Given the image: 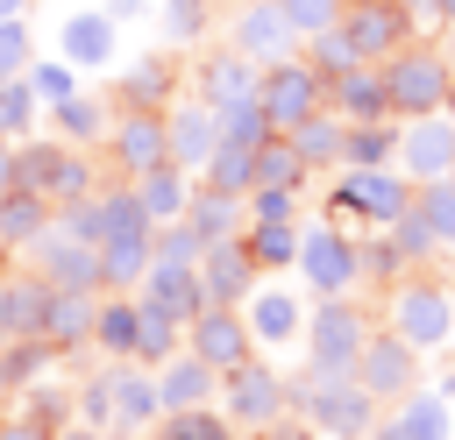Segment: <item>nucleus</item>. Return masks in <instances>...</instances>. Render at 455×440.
<instances>
[{
    "label": "nucleus",
    "instance_id": "2f4dec72",
    "mask_svg": "<svg viewBox=\"0 0 455 440\" xmlns=\"http://www.w3.org/2000/svg\"><path fill=\"white\" fill-rule=\"evenodd\" d=\"M192 170L185 163H156V170H142L135 177V192H142V206H149V220L164 227V220H185V206H192Z\"/></svg>",
    "mask_w": 455,
    "mask_h": 440
},
{
    "label": "nucleus",
    "instance_id": "864d4df0",
    "mask_svg": "<svg viewBox=\"0 0 455 440\" xmlns=\"http://www.w3.org/2000/svg\"><path fill=\"white\" fill-rule=\"evenodd\" d=\"M14 341V277H0V348Z\"/></svg>",
    "mask_w": 455,
    "mask_h": 440
},
{
    "label": "nucleus",
    "instance_id": "dca6fc26",
    "mask_svg": "<svg viewBox=\"0 0 455 440\" xmlns=\"http://www.w3.org/2000/svg\"><path fill=\"white\" fill-rule=\"evenodd\" d=\"M398 170H405L412 185L448 177V170H455V121H448V114H412V121H398Z\"/></svg>",
    "mask_w": 455,
    "mask_h": 440
},
{
    "label": "nucleus",
    "instance_id": "c756f323",
    "mask_svg": "<svg viewBox=\"0 0 455 440\" xmlns=\"http://www.w3.org/2000/svg\"><path fill=\"white\" fill-rule=\"evenodd\" d=\"M50 220H57V206H50L43 192L14 185V192L0 199V248H7V255H21V248H28V241H36L43 227H50Z\"/></svg>",
    "mask_w": 455,
    "mask_h": 440
},
{
    "label": "nucleus",
    "instance_id": "423d86ee",
    "mask_svg": "<svg viewBox=\"0 0 455 440\" xmlns=\"http://www.w3.org/2000/svg\"><path fill=\"white\" fill-rule=\"evenodd\" d=\"M14 185L43 192L50 206H71L92 192V163L78 142H14Z\"/></svg>",
    "mask_w": 455,
    "mask_h": 440
},
{
    "label": "nucleus",
    "instance_id": "e2e57ef3",
    "mask_svg": "<svg viewBox=\"0 0 455 440\" xmlns=\"http://www.w3.org/2000/svg\"><path fill=\"white\" fill-rule=\"evenodd\" d=\"M7 390H14V383H7V369H0V412H7Z\"/></svg>",
    "mask_w": 455,
    "mask_h": 440
},
{
    "label": "nucleus",
    "instance_id": "f3484780",
    "mask_svg": "<svg viewBox=\"0 0 455 440\" xmlns=\"http://www.w3.org/2000/svg\"><path fill=\"white\" fill-rule=\"evenodd\" d=\"M256 85H263V64L256 57H242L235 43L228 50H206L199 57V71H192V92L220 114V106H235V99H256Z\"/></svg>",
    "mask_w": 455,
    "mask_h": 440
},
{
    "label": "nucleus",
    "instance_id": "bf43d9fd",
    "mask_svg": "<svg viewBox=\"0 0 455 440\" xmlns=\"http://www.w3.org/2000/svg\"><path fill=\"white\" fill-rule=\"evenodd\" d=\"M21 7H28V0H0V21H7V14H21Z\"/></svg>",
    "mask_w": 455,
    "mask_h": 440
},
{
    "label": "nucleus",
    "instance_id": "b1692460",
    "mask_svg": "<svg viewBox=\"0 0 455 440\" xmlns=\"http://www.w3.org/2000/svg\"><path fill=\"white\" fill-rule=\"evenodd\" d=\"M156 419H164L156 376H142V362H114V433H142Z\"/></svg>",
    "mask_w": 455,
    "mask_h": 440
},
{
    "label": "nucleus",
    "instance_id": "603ef678",
    "mask_svg": "<svg viewBox=\"0 0 455 440\" xmlns=\"http://www.w3.org/2000/svg\"><path fill=\"white\" fill-rule=\"evenodd\" d=\"M0 440H57L43 419H0Z\"/></svg>",
    "mask_w": 455,
    "mask_h": 440
},
{
    "label": "nucleus",
    "instance_id": "4be33fe9",
    "mask_svg": "<svg viewBox=\"0 0 455 440\" xmlns=\"http://www.w3.org/2000/svg\"><path fill=\"white\" fill-rule=\"evenodd\" d=\"M327 106H334L341 121H398V114H391L384 64H348L341 78H327Z\"/></svg>",
    "mask_w": 455,
    "mask_h": 440
},
{
    "label": "nucleus",
    "instance_id": "c03bdc74",
    "mask_svg": "<svg viewBox=\"0 0 455 440\" xmlns=\"http://www.w3.org/2000/svg\"><path fill=\"white\" fill-rule=\"evenodd\" d=\"M263 135H277L270 128V114H263V99H235V106H220V142H263Z\"/></svg>",
    "mask_w": 455,
    "mask_h": 440
},
{
    "label": "nucleus",
    "instance_id": "39448f33",
    "mask_svg": "<svg viewBox=\"0 0 455 440\" xmlns=\"http://www.w3.org/2000/svg\"><path fill=\"white\" fill-rule=\"evenodd\" d=\"M370 341V312L341 291V298H320L306 312V362L327 369V376H355V355Z\"/></svg>",
    "mask_w": 455,
    "mask_h": 440
},
{
    "label": "nucleus",
    "instance_id": "49530a36",
    "mask_svg": "<svg viewBox=\"0 0 455 440\" xmlns=\"http://www.w3.org/2000/svg\"><path fill=\"white\" fill-rule=\"evenodd\" d=\"M36 64V43H28V21L21 14H7L0 21V78H21Z\"/></svg>",
    "mask_w": 455,
    "mask_h": 440
},
{
    "label": "nucleus",
    "instance_id": "ea45409f",
    "mask_svg": "<svg viewBox=\"0 0 455 440\" xmlns=\"http://www.w3.org/2000/svg\"><path fill=\"white\" fill-rule=\"evenodd\" d=\"M171 85H178V64H171V57H142V64L121 78V106H164Z\"/></svg>",
    "mask_w": 455,
    "mask_h": 440
},
{
    "label": "nucleus",
    "instance_id": "20e7f679",
    "mask_svg": "<svg viewBox=\"0 0 455 440\" xmlns=\"http://www.w3.org/2000/svg\"><path fill=\"white\" fill-rule=\"evenodd\" d=\"M412 192H419V185H412L405 170H391V163H341L327 206H334V213H355V220H370V227H391V220L412 206Z\"/></svg>",
    "mask_w": 455,
    "mask_h": 440
},
{
    "label": "nucleus",
    "instance_id": "de8ad7c7",
    "mask_svg": "<svg viewBox=\"0 0 455 440\" xmlns=\"http://www.w3.org/2000/svg\"><path fill=\"white\" fill-rule=\"evenodd\" d=\"M28 85H36L43 106H57V99L78 92V64H64V57H57V64H28Z\"/></svg>",
    "mask_w": 455,
    "mask_h": 440
},
{
    "label": "nucleus",
    "instance_id": "2eb2a0df",
    "mask_svg": "<svg viewBox=\"0 0 455 440\" xmlns=\"http://www.w3.org/2000/svg\"><path fill=\"white\" fill-rule=\"evenodd\" d=\"M228 43H235L242 57H256V64H277V57H291L306 35L291 28L284 0H242V7H235V21H228Z\"/></svg>",
    "mask_w": 455,
    "mask_h": 440
},
{
    "label": "nucleus",
    "instance_id": "aec40b11",
    "mask_svg": "<svg viewBox=\"0 0 455 440\" xmlns=\"http://www.w3.org/2000/svg\"><path fill=\"white\" fill-rule=\"evenodd\" d=\"M256 263H249V248H242V234H228V241H206V255H199V291H206V305H242L249 291H256Z\"/></svg>",
    "mask_w": 455,
    "mask_h": 440
},
{
    "label": "nucleus",
    "instance_id": "052dcab7",
    "mask_svg": "<svg viewBox=\"0 0 455 440\" xmlns=\"http://www.w3.org/2000/svg\"><path fill=\"white\" fill-rule=\"evenodd\" d=\"M441 28H455V0H441Z\"/></svg>",
    "mask_w": 455,
    "mask_h": 440
},
{
    "label": "nucleus",
    "instance_id": "4d7b16f0",
    "mask_svg": "<svg viewBox=\"0 0 455 440\" xmlns=\"http://www.w3.org/2000/svg\"><path fill=\"white\" fill-rule=\"evenodd\" d=\"M64 440H107V426H92V419H78V426H64Z\"/></svg>",
    "mask_w": 455,
    "mask_h": 440
},
{
    "label": "nucleus",
    "instance_id": "cd10ccee",
    "mask_svg": "<svg viewBox=\"0 0 455 440\" xmlns=\"http://www.w3.org/2000/svg\"><path fill=\"white\" fill-rule=\"evenodd\" d=\"M149 255H156V234H114V241H100V291H142Z\"/></svg>",
    "mask_w": 455,
    "mask_h": 440
},
{
    "label": "nucleus",
    "instance_id": "5701e85b",
    "mask_svg": "<svg viewBox=\"0 0 455 440\" xmlns=\"http://www.w3.org/2000/svg\"><path fill=\"white\" fill-rule=\"evenodd\" d=\"M156 390H164V412L213 405V397H220V369H213V362H199L192 348H178L171 362H156Z\"/></svg>",
    "mask_w": 455,
    "mask_h": 440
},
{
    "label": "nucleus",
    "instance_id": "f257e3e1",
    "mask_svg": "<svg viewBox=\"0 0 455 440\" xmlns=\"http://www.w3.org/2000/svg\"><path fill=\"white\" fill-rule=\"evenodd\" d=\"M291 412H306L320 440H370L384 405L363 390V376H327L306 362V376H291Z\"/></svg>",
    "mask_w": 455,
    "mask_h": 440
},
{
    "label": "nucleus",
    "instance_id": "3c124183",
    "mask_svg": "<svg viewBox=\"0 0 455 440\" xmlns=\"http://www.w3.org/2000/svg\"><path fill=\"white\" fill-rule=\"evenodd\" d=\"M156 255H171V263H199L206 241L192 234V220H164V227H156Z\"/></svg>",
    "mask_w": 455,
    "mask_h": 440
},
{
    "label": "nucleus",
    "instance_id": "680f3d73",
    "mask_svg": "<svg viewBox=\"0 0 455 440\" xmlns=\"http://www.w3.org/2000/svg\"><path fill=\"white\" fill-rule=\"evenodd\" d=\"M441 114H448V121H455V85H448V99H441Z\"/></svg>",
    "mask_w": 455,
    "mask_h": 440
},
{
    "label": "nucleus",
    "instance_id": "6e6d98bb",
    "mask_svg": "<svg viewBox=\"0 0 455 440\" xmlns=\"http://www.w3.org/2000/svg\"><path fill=\"white\" fill-rule=\"evenodd\" d=\"M405 14H412V21L427 28V21H441V0H405Z\"/></svg>",
    "mask_w": 455,
    "mask_h": 440
},
{
    "label": "nucleus",
    "instance_id": "473e14b6",
    "mask_svg": "<svg viewBox=\"0 0 455 440\" xmlns=\"http://www.w3.org/2000/svg\"><path fill=\"white\" fill-rule=\"evenodd\" d=\"M299 220H249L242 227V248H249V263L270 277V270H284V263H299Z\"/></svg>",
    "mask_w": 455,
    "mask_h": 440
},
{
    "label": "nucleus",
    "instance_id": "0e129e2a",
    "mask_svg": "<svg viewBox=\"0 0 455 440\" xmlns=\"http://www.w3.org/2000/svg\"><path fill=\"white\" fill-rule=\"evenodd\" d=\"M448 71H455V28H448Z\"/></svg>",
    "mask_w": 455,
    "mask_h": 440
},
{
    "label": "nucleus",
    "instance_id": "79ce46f5",
    "mask_svg": "<svg viewBox=\"0 0 455 440\" xmlns=\"http://www.w3.org/2000/svg\"><path fill=\"white\" fill-rule=\"evenodd\" d=\"M36 85H28V71L21 78H0V135L7 142H28V128H36Z\"/></svg>",
    "mask_w": 455,
    "mask_h": 440
},
{
    "label": "nucleus",
    "instance_id": "f704fd0d",
    "mask_svg": "<svg viewBox=\"0 0 455 440\" xmlns=\"http://www.w3.org/2000/svg\"><path fill=\"white\" fill-rule=\"evenodd\" d=\"M291 142H299V156L320 170V163H341V142H348V121L334 114V106H320V114H306L299 128H291Z\"/></svg>",
    "mask_w": 455,
    "mask_h": 440
},
{
    "label": "nucleus",
    "instance_id": "c85d7f7f",
    "mask_svg": "<svg viewBox=\"0 0 455 440\" xmlns=\"http://www.w3.org/2000/svg\"><path fill=\"white\" fill-rule=\"evenodd\" d=\"M142 298H156V305H171L178 319H192V312L206 305V291H199V263H171V255H149Z\"/></svg>",
    "mask_w": 455,
    "mask_h": 440
},
{
    "label": "nucleus",
    "instance_id": "f8f14e48",
    "mask_svg": "<svg viewBox=\"0 0 455 440\" xmlns=\"http://www.w3.org/2000/svg\"><path fill=\"white\" fill-rule=\"evenodd\" d=\"M114 156L121 177H142L156 163H171V135H164V106H114V128L100 142Z\"/></svg>",
    "mask_w": 455,
    "mask_h": 440
},
{
    "label": "nucleus",
    "instance_id": "a18cd8bd",
    "mask_svg": "<svg viewBox=\"0 0 455 440\" xmlns=\"http://www.w3.org/2000/svg\"><path fill=\"white\" fill-rule=\"evenodd\" d=\"M419 213L434 220L441 248H455V170H448V177H427V185H419Z\"/></svg>",
    "mask_w": 455,
    "mask_h": 440
},
{
    "label": "nucleus",
    "instance_id": "6e6552de",
    "mask_svg": "<svg viewBox=\"0 0 455 440\" xmlns=\"http://www.w3.org/2000/svg\"><path fill=\"white\" fill-rule=\"evenodd\" d=\"M21 263H28L43 284H57V291H100V241L71 234L64 220H50V227L21 248Z\"/></svg>",
    "mask_w": 455,
    "mask_h": 440
},
{
    "label": "nucleus",
    "instance_id": "7c9ffc66",
    "mask_svg": "<svg viewBox=\"0 0 455 440\" xmlns=\"http://www.w3.org/2000/svg\"><path fill=\"white\" fill-rule=\"evenodd\" d=\"M114 14H71L64 21V35H57V50H64V64H85V71H100V64H114Z\"/></svg>",
    "mask_w": 455,
    "mask_h": 440
},
{
    "label": "nucleus",
    "instance_id": "9b49d317",
    "mask_svg": "<svg viewBox=\"0 0 455 440\" xmlns=\"http://www.w3.org/2000/svg\"><path fill=\"white\" fill-rule=\"evenodd\" d=\"M334 28L355 43L363 64H384V57H398L419 35V21L405 14V0H341V21Z\"/></svg>",
    "mask_w": 455,
    "mask_h": 440
},
{
    "label": "nucleus",
    "instance_id": "7ed1b4c3",
    "mask_svg": "<svg viewBox=\"0 0 455 440\" xmlns=\"http://www.w3.org/2000/svg\"><path fill=\"white\" fill-rule=\"evenodd\" d=\"M384 85H391V114L412 121V114H441L455 71H448V50L441 43H405L398 57H384Z\"/></svg>",
    "mask_w": 455,
    "mask_h": 440
},
{
    "label": "nucleus",
    "instance_id": "0eeeda50",
    "mask_svg": "<svg viewBox=\"0 0 455 440\" xmlns=\"http://www.w3.org/2000/svg\"><path fill=\"white\" fill-rule=\"evenodd\" d=\"M220 412L242 426V433H263V426H277L284 412H291V376H277L270 362H242V369H228L220 376Z\"/></svg>",
    "mask_w": 455,
    "mask_h": 440
},
{
    "label": "nucleus",
    "instance_id": "09e8293b",
    "mask_svg": "<svg viewBox=\"0 0 455 440\" xmlns=\"http://www.w3.org/2000/svg\"><path fill=\"white\" fill-rule=\"evenodd\" d=\"M206 7L213 0H164V35L171 43H199L206 35Z\"/></svg>",
    "mask_w": 455,
    "mask_h": 440
},
{
    "label": "nucleus",
    "instance_id": "f03ea898",
    "mask_svg": "<svg viewBox=\"0 0 455 440\" xmlns=\"http://www.w3.org/2000/svg\"><path fill=\"white\" fill-rule=\"evenodd\" d=\"M384 326H398L419 355H427V348H448V341H455V291H448L434 270H405V277H391Z\"/></svg>",
    "mask_w": 455,
    "mask_h": 440
},
{
    "label": "nucleus",
    "instance_id": "72a5a7b5",
    "mask_svg": "<svg viewBox=\"0 0 455 440\" xmlns=\"http://www.w3.org/2000/svg\"><path fill=\"white\" fill-rule=\"evenodd\" d=\"M50 114H57V128H64V142H78V149H100V142H107V128H114V106H107V99H92V92L57 99Z\"/></svg>",
    "mask_w": 455,
    "mask_h": 440
},
{
    "label": "nucleus",
    "instance_id": "ddd939ff",
    "mask_svg": "<svg viewBox=\"0 0 455 440\" xmlns=\"http://www.w3.org/2000/svg\"><path fill=\"white\" fill-rule=\"evenodd\" d=\"M185 348H192L199 362H213L220 376H228V369H242V362L256 355L249 312H242V305H199V312L185 319Z\"/></svg>",
    "mask_w": 455,
    "mask_h": 440
},
{
    "label": "nucleus",
    "instance_id": "412c9836",
    "mask_svg": "<svg viewBox=\"0 0 455 440\" xmlns=\"http://www.w3.org/2000/svg\"><path fill=\"white\" fill-rule=\"evenodd\" d=\"M242 312H249L256 348H291V341H306V305H299V291H284V284H256V291L242 298Z\"/></svg>",
    "mask_w": 455,
    "mask_h": 440
},
{
    "label": "nucleus",
    "instance_id": "9d476101",
    "mask_svg": "<svg viewBox=\"0 0 455 440\" xmlns=\"http://www.w3.org/2000/svg\"><path fill=\"white\" fill-rule=\"evenodd\" d=\"M256 99H263L270 128H277V135H291L306 114H320V106H327V78H320L306 57H277V64H263V85H256Z\"/></svg>",
    "mask_w": 455,
    "mask_h": 440
},
{
    "label": "nucleus",
    "instance_id": "4c0bfd02",
    "mask_svg": "<svg viewBox=\"0 0 455 440\" xmlns=\"http://www.w3.org/2000/svg\"><path fill=\"white\" fill-rule=\"evenodd\" d=\"M199 185H220V192H256V149L249 142H220L213 156H206V170H199Z\"/></svg>",
    "mask_w": 455,
    "mask_h": 440
},
{
    "label": "nucleus",
    "instance_id": "a211bd4d",
    "mask_svg": "<svg viewBox=\"0 0 455 440\" xmlns=\"http://www.w3.org/2000/svg\"><path fill=\"white\" fill-rule=\"evenodd\" d=\"M164 135H171V163H185V170L199 177V170H206V156L220 149V114L192 92V99L164 106Z\"/></svg>",
    "mask_w": 455,
    "mask_h": 440
},
{
    "label": "nucleus",
    "instance_id": "bb28decb",
    "mask_svg": "<svg viewBox=\"0 0 455 440\" xmlns=\"http://www.w3.org/2000/svg\"><path fill=\"white\" fill-rule=\"evenodd\" d=\"M92 319H100V291H50V319H43V341L57 355L85 348L92 341Z\"/></svg>",
    "mask_w": 455,
    "mask_h": 440
},
{
    "label": "nucleus",
    "instance_id": "e433bc0d",
    "mask_svg": "<svg viewBox=\"0 0 455 440\" xmlns=\"http://www.w3.org/2000/svg\"><path fill=\"white\" fill-rule=\"evenodd\" d=\"M242 426L228 419V412H213V405H185V412H164L156 419V440H235Z\"/></svg>",
    "mask_w": 455,
    "mask_h": 440
},
{
    "label": "nucleus",
    "instance_id": "13d9d810",
    "mask_svg": "<svg viewBox=\"0 0 455 440\" xmlns=\"http://www.w3.org/2000/svg\"><path fill=\"white\" fill-rule=\"evenodd\" d=\"M107 14H114V21H128V14H142V0H107Z\"/></svg>",
    "mask_w": 455,
    "mask_h": 440
},
{
    "label": "nucleus",
    "instance_id": "a878e982",
    "mask_svg": "<svg viewBox=\"0 0 455 440\" xmlns=\"http://www.w3.org/2000/svg\"><path fill=\"white\" fill-rule=\"evenodd\" d=\"M185 220H192V234H199V241H228V234H242V227H249V199H242V192H220V185H192Z\"/></svg>",
    "mask_w": 455,
    "mask_h": 440
},
{
    "label": "nucleus",
    "instance_id": "393cba45",
    "mask_svg": "<svg viewBox=\"0 0 455 440\" xmlns=\"http://www.w3.org/2000/svg\"><path fill=\"white\" fill-rule=\"evenodd\" d=\"M135 334H142V298H135V291H100L92 348L114 355V362H135Z\"/></svg>",
    "mask_w": 455,
    "mask_h": 440
},
{
    "label": "nucleus",
    "instance_id": "8fccbe9b",
    "mask_svg": "<svg viewBox=\"0 0 455 440\" xmlns=\"http://www.w3.org/2000/svg\"><path fill=\"white\" fill-rule=\"evenodd\" d=\"M249 220H299V192L291 185H256L249 192Z\"/></svg>",
    "mask_w": 455,
    "mask_h": 440
},
{
    "label": "nucleus",
    "instance_id": "c9c22d12",
    "mask_svg": "<svg viewBox=\"0 0 455 440\" xmlns=\"http://www.w3.org/2000/svg\"><path fill=\"white\" fill-rule=\"evenodd\" d=\"M306 177H313V163L299 156L291 135H263V142H256V185H291V192H299Z\"/></svg>",
    "mask_w": 455,
    "mask_h": 440
},
{
    "label": "nucleus",
    "instance_id": "4468645a",
    "mask_svg": "<svg viewBox=\"0 0 455 440\" xmlns=\"http://www.w3.org/2000/svg\"><path fill=\"white\" fill-rule=\"evenodd\" d=\"M355 376H363V390H370L377 405H391V397H405V390L419 383V348H412L398 326H370V341H363V355H355Z\"/></svg>",
    "mask_w": 455,
    "mask_h": 440
},
{
    "label": "nucleus",
    "instance_id": "1a4fd4ad",
    "mask_svg": "<svg viewBox=\"0 0 455 440\" xmlns=\"http://www.w3.org/2000/svg\"><path fill=\"white\" fill-rule=\"evenodd\" d=\"M299 277L313 284V298H341V291H355V277H363V248H355V234H341V220L306 227V234H299Z\"/></svg>",
    "mask_w": 455,
    "mask_h": 440
},
{
    "label": "nucleus",
    "instance_id": "37998d69",
    "mask_svg": "<svg viewBox=\"0 0 455 440\" xmlns=\"http://www.w3.org/2000/svg\"><path fill=\"white\" fill-rule=\"evenodd\" d=\"M306 64H313L320 78H341V71L363 64V57H355V43H348L341 28H320V35H306Z\"/></svg>",
    "mask_w": 455,
    "mask_h": 440
},
{
    "label": "nucleus",
    "instance_id": "5fc2aeb1",
    "mask_svg": "<svg viewBox=\"0 0 455 440\" xmlns=\"http://www.w3.org/2000/svg\"><path fill=\"white\" fill-rule=\"evenodd\" d=\"M7 192H14V142L0 135V199H7Z\"/></svg>",
    "mask_w": 455,
    "mask_h": 440
},
{
    "label": "nucleus",
    "instance_id": "58836bf2",
    "mask_svg": "<svg viewBox=\"0 0 455 440\" xmlns=\"http://www.w3.org/2000/svg\"><path fill=\"white\" fill-rule=\"evenodd\" d=\"M384 234H391L398 263H434V255H441V234H434V220L419 213V192H412V206H405V213H398Z\"/></svg>",
    "mask_w": 455,
    "mask_h": 440
},
{
    "label": "nucleus",
    "instance_id": "6ab92c4d",
    "mask_svg": "<svg viewBox=\"0 0 455 440\" xmlns=\"http://www.w3.org/2000/svg\"><path fill=\"white\" fill-rule=\"evenodd\" d=\"M370 440H448V390H405L377 412V433Z\"/></svg>",
    "mask_w": 455,
    "mask_h": 440
},
{
    "label": "nucleus",
    "instance_id": "a19ab883",
    "mask_svg": "<svg viewBox=\"0 0 455 440\" xmlns=\"http://www.w3.org/2000/svg\"><path fill=\"white\" fill-rule=\"evenodd\" d=\"M341 163H398V121H348Z\"/></svg>",
    "mask_w": 455,
    "mask_h": 440
}]
</instances>
